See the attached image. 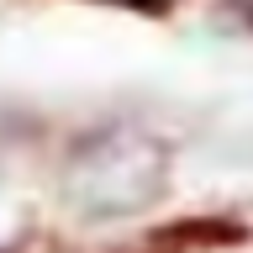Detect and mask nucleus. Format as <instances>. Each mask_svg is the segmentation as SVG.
<instances>
[{
	"label": "nucleus",
	"instance_id": "nucleus-1",
	"mask_svg": "<svg viewBox=\"0 0 253 253\" xmlns=\"http://www.w3.org/2000/svg\"><path fill=\"white\" fill-rule=\"evenodd\" d=\"M111 5H137V11H164V0H111Z\"/></svg>",
	"mask_w": 253,
	"mask_h": 253
}]
</instances>
